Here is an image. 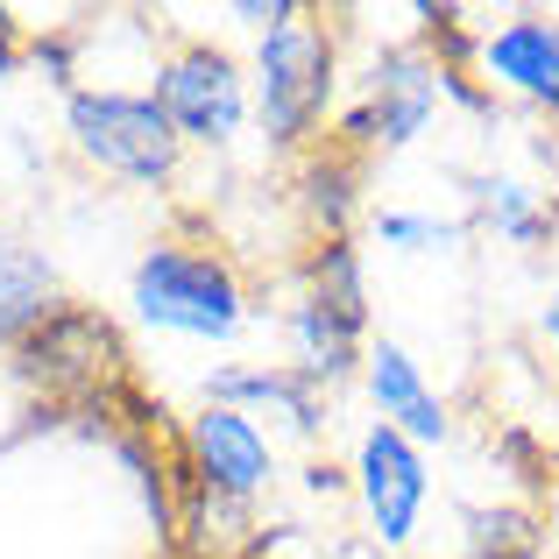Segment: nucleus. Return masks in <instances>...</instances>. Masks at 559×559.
I'll return each mask as SVG.
<instances>
[{
    "label": "nucleus",
    "mask_w": 559,
    "mask_h": 559,
    "mask_svg": "<svg viewBox=\"0 0 559 559\" xmlns=\"http://www.w3.org/2000/svg\"><path fill=\"white\" fill-rule=\"evenodd\" d=\"M57 276H50V262L36 255V248H22V241H0V333L8 341H22L36 319H50L57 312Z\"/></svg>",
    "instance_id": "nucleus-13"
},
{
    "label": "nucleus",
    "mask_w": 559,
    "mask_h": 559,
    "mask_svg": "<svg viewBox=\"0 0 559 559\" xmlns=\"http://www.w3.org/2000/svg\"><path fill=\"white\" fill-rule=\"evenodd\" d=\"M538 326H546V347H552V376H559V290L546 298V319H538Z\"/></svg>",
    "instance_id": "nucleus-20"
},
{
    "label": "nucleus",
    "mask_w": 559,
    "mask_h": 559,
    "mask_svg": "<svg viewBox=\"0 0 559 559\" xmlns=\"http://www.w3.org/2000/svg\"><path fill=\"white\" fill-rule=\"evenodd\" d=\"M213 404H227V411L276 404L298 432H319V382L298 369H227V376H213Z\"/></svg>",
    "instance_id": "nucleus-12"
},
{
    "label": "nucleus",
    "mask_w": 559,
    "mask_h": 559,
    "mask_svg": "<svg viewBox=\"0 0 559 559\" xmlns=\"http://www.w3.org/2000/svg\"><path fill=\"white\" fill-rule=\"evenodd\" d=\"M0 71H14V14L0 8Z\"/></svg>",
    "instance_id": "nucleus-21"
},
{
    "label": "nucleus",
    "mask_w": 559,
    "mask_h": 559,
    "mask_svg": "<svg viewBox=\"0 0 559 559\" xmlns=\"http://www.w3.org/2000/svg\"><path fill=\"white\" fill-rule=\"evenodd\" d=\"M0 347H14V341H8V333H0Z\"/></svg>",
    "instance_id": "nucleus-24"
},
{
    "label": "nucleus",
    "mask_w": 559,
    "mask_h": 559,
    "mask_svg": "<svg viewBox=\"0 0 559 559\" xmlns=\"http://www.w3.org/2000/svg\"><path fill=\"white\" fill-rule=\"evenodd\" d=\"M376 234H382L390 248H447V241H453L447 219H425V213H382Z\"/></svg>",
    "instance_id": "nucleus-19"
},
{
    "label": "nucleus",
    "mask_w": 559,
    "mask_h": 559,
    "mask_svg": "<svg viewBox=\"0 0 559 559\" xmlns=\"http://www.w3.org/2000/svg\"><path fill=\"white\" fill-rule=\"evenodd\" d=\"M481 219H489L503 241H518V248H546L559 234V205L546 199V191L518 185V178H489L481 185Z\"/></svg>",
    "instance_id": "nucleus-14"
},
{
    "label": "nucleus",
    "mask_w": 559,
    "mask_h": 559,
    "mask_svg": "<svg viewBox=\"0 0 559 559\" xmlns=\"http://www.w3.org/2000/svg\"><path fill=\"white\" fill-rule=\"evenodd\" d=\"M418 22H425V50H432L439 71H467V57H481V36L467 28L461 8H418Z\"/></svg>",
    "instance_id": "nucleus-18"
},
{
    "label": "nucleus",
    "mask_w": 559,
    "mask_h": 559,
    "mask_svg": "<svg viewBox=\"0 0 559 559\" xmlns=\"http://www.w3.org/2000/svg\"><path fill=\"white\" fill-rule=\"evenodd\" d=\"M135 312L164 333H191V341H227L241 326V284L219 255L199 248H150L135 262Z\"/></svg>",
    "instance_id": "nucleus-3"
},
{
    "label": "nucleus",
    "mask_w": 559,
    "mask_h": 559,
    "mask_svg": "<svg viewBox=\"0 0 559 559\" xmlns=\"http://www.w3.org/2000/svg\"><path fill=\"white\" fill-rule=\"evenodd\" d=\"M355 156L347 150H326L312 170H305V213L326 227V241H341V227H347V213H355Z\"/></svg>",
    "instance_id": "nucleus-16"
},
{
    "label": "nucleus",
    "mask_w": 559,
    "mask_h": 559,
    "mask_svg": "<svg viewBox=\"0 0 559 559\" xmlns=\"http://www.w3.org/2000/svg\"><path fill=\"white\" fill-rule=\"evenodd\" d=\"M290 341H298V376L341 382L361 361V319L333 312L326 298H298V312H290Z\"/></svg>",
    "instance_id": "nucleus-11"
},
{
    "label": "nucleus",
    "mask_w": 559,
    "mask_h": 559,
    "mask_svg": "<svg viewBox=\"0 0 559 559\" xmlns=\"http://www.w3.org/2000/svg\"><path fill=\"white\" fill-rule=\"evenodd\" d=\"M355 481H361V503H369V524H376L382 546H411L418 510H425V489H432L418 447H411L404 432H390V425H376V432L361 439Z\"/></svg>",
    "instance_id": "nucleus-8"
},
{
    "label": "nucleus",
    "mask_w": 559,
    "mask_h": 559,
    "mask_svg": "<svg viewBox=\"0 0 559 559\" xmlns=\"http://www.w3.org/2000/svg\"><path fill=\"white\" fill-rule=\"evenodd\" d=\"M475 64L489 79V93L503 85V93L532 99L538 114L559 121V22H546V14H510L496 36H481Z\"/></svg>",
    "instance_id": "nucleus-9"
},
{
    "label": "nucleus",
    "mask_w": 559,
    "mask_h": 559,
    "mask_svg": "<svg viewBox=\"0 0 559 559\" xmlns=\"http://www.w3.org/2000/svg\"><path fill=\"white\" fill-rule=\"evenodd\" d=\"M467 546L475 552H503V546H546V524L532 510L503 503V510H467Z\"/></svg>",
    "instance_id": "nucleus-17"
},
{
    "label": "nucleus",
    "mask_w": 559,
    "mask_h": 559,
    "mask_svg": "<svg viewBox=\"0 0 559 559\" xmlns=\"http://www.w3.org/2000/svg\"><path fill=\"white\" fill-rule=\"evenodd\" d=\"M467 559H538V546H503V552H467Z\"/></svg>",
    "instance_id": "nucleus-23"
},
{
    "label": "nucleus",
    "mask_w": 559,
    "mask_h": 559,
    "mask_svg": "<svg viewBox=\"0 0 559 559\" xmlns=\"http://www.w3.org/2000/svg\"><path fill=\"white\" fill-rule=\"evenodd\" d=\"M439 107V64L425 50H382L376 71H369V99L341 121V150H404V142L425 135Z\"/></svg>",
    "instance_id": "nucleus-5"
},
{
    "label": "nucleus",
    "mask_w": 559,
    "mask_h": 559,
    "mask_svg": "<svg viewBox=\"0 0 559 559\" xmlns=\"http://www.w3.org/2000/svg\"><path fill=\"white\" fill-rule=\"evenodd\" d=\"M305 298H326L333 312H347V319H361L369 326V290H361V255H355V241H319L312 248V262H305Z\"/></svg>",
    "instance_id": "nucleus-15"
},
{
    "label": "nucleus",
    "mask_w": 559,
    "mask_h": 559,
    "mask_svg": "<svg viewBox=\"0 0 559 559\" xmlns=\"http://www.w3.org/2000/svg\"><path fill=\"white\" fill-rule=\"evenodd\" d=\"M156 107L170 114L185 142H227L248 114V85H241V64L213 43H191L178 50L164 71H156Z\"/></svg>",
    "instance_id": "nucleus-6"
},
{
    "label": "nucleus",
    "mask_w": 559,
    "mask_h": 559,
    "mask_svg": "<svg viewBox=\"0 0 559 559\" xmlns=\"http://www.w3.org/2000/svg\"><path fill=\"white\" fill-rule=\"evenodd\" d=\"M546 538H552V546H559V481H552V489H546Z\"/></svg>",
    "instance_id": "nucleus-22"
},
{
    "label": "nucleus",
    "mask_w": 559,
    "mask_h": 559,
    "mask_svg": "<svg viewBox=\"0 0 559 559\" xmlns=\"http://www.w3.org/2000/svg\"><path fill=\"white\" fill-rule=\"evenodd\" d=\"M8 355H14V376H22L28 390L57 396V404H93V396L114 390L121 369H128L121 326H114L107 312H93V305H57V312L36 319Z\"/></svg>",
    "instance_id": "nucleus-1"
},
{
    "label": "nucleus",
    "mask_w": 559,
    "mask_h": 559,
    "mask_svg": "<svg viewBox=\"0 0 559 559\" xmlns=\"http://www.w3.org/2000/svg\"><path fill=\"white\" fill-rule=\"evenodd\" d=\"M333 99V36L298 14V22L270 28L255 50V107H262V135L276 150H298L319 121H326Z\"/></svg>",
    "instance_id": "nucleus-2"
},
{
    "label": "nucleus",
    "mask_w": 559,
    "mask_h": 559,
    "mask_svg": "<svg viewBox=\"0 0 559 559\" xmlns=\"http://www.w3.org/2000/svg\"><path fill=\"white\" fill-rule=\"evenodd\" d=\"M185 461L199 475L205 496L219 503H248V496L270 481V439L248 425V411H227V404H205L185 432Z\"/></svg>",
    "instance_id": "nucleus-7"
},
{
    "label": "nucleus",
    "mask_w": 559,
    "mask_h": 559,
    "mask_svg": "<svg viewBox=\"0 0 559 559\" xmlns=\"http://www.w3.org/2000/svg\"><path fill=\"white\" fill-rule=\"evenodd\" d=\"M71 142L99 170L135 185H164L178 170V128L156 107V93H71Z\"/></svg>",
    "instance_id": "nucleus-4"
},
{
    "label": "nucleus",
    "mask_w": 559,
    "mask_h": 559,
    "mask_svg": "<svg viewBox=\"0 0 559 559\" xmlns=\"http://www.w3.org/2000/svg\"><path fill=\"white\" fill-rule=\"evenodd\" d=\"M369 396H376L382 425H390V432H404L411 447H439V439H447V425H453V418H447V404L425 390L418 361H411L396 341L369 347Z\"/></svg>",
    "instance_id": "nucleus-10"
}]
</instances>
